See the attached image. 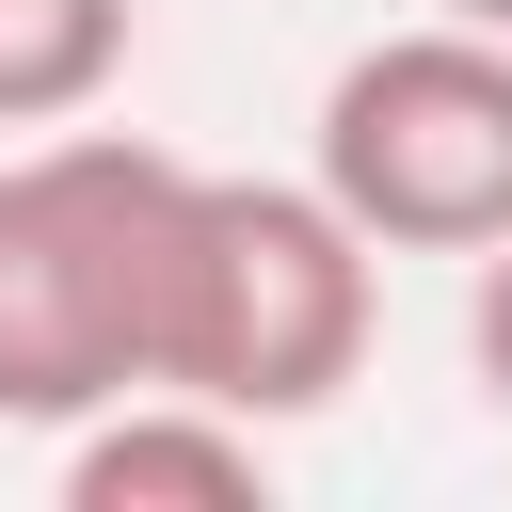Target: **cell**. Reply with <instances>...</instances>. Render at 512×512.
I'll list each match as a JSON object with an SVG mask.
<instances>
[{
	"label": "cell",
	"mask_w": 512,
	"mask_h": 512,
	"mask_svg": "<svg viewBox=\"0 0 512 512\" xmlns=\"http://www.w3.org/2000/svg\"><path fill=\"white\" fill-rule=\"evenodd\" d=\"M432 16H464V32H512V0H432Z\"/></svg>",
	"instance_id": "cell-7"
},
{
	"label": "cell",
	"mask_w": 512,
	"mask_h": 512,
	"mask_svg": "<svg viewBox=\"0 0 512 512\" xmlns=\"http://www.w3.org/2000/svg\"><path fill=\"white\" fill-rule=\"evenodd\" d=\"M304 176L368 224V256H480V240H512V32H464V16L368 32L320 80Z\"/></svg>",
	"instance_id": "cell-3"
},
{
	"label": "cell",
	"mask_w": 512,
	"mask_h": 512,
	"mask_svg": "<svg viewBox=\"0 0 512 512\" xmlns=\"http://www.w3.org/2000/svg\"><path fill=\"white\" fill-rule=\"evenodd\" d=\"M192 160L144 128H16L0 144V432H80L160 384Z\"/></svg>",
	"instance_id": "cell-1"
},
{
	"label": "cell",
	"mask_w": 512,
	"mask_h": 512,
	"mask_svg": "<svg viewBox=\"0 0 512 512\" xmlns=\"http://www.w3.org/2000/svg\"><path fill=\"white\" fill-rule=\"evenodd\" d=\"M464 368H480V400L512 416V240L464 256Z\"/></svg>",
	"instance_id": "cell-6"
},
{
	"label": "cell",
	"mask_w": 512,
	"mask_h": 512,
	"mask_svg": "<svg viewBox=\"0 0 512 512\" xmlns=\"http://www.w3.org/2000/svg\"><path fill=\"white\" fill-rule=\"evenodd\" d=\"M128 48H144V0H0V144L96 112L128 80Z\"/></svg>",
	"instance_id": "cell-5"
},
{
	"label": "cell",
	"mask_w": 512,
	"mask_h": 512,
	"mask_svg": "<svg viewBox=\"0 0 512 512\" xmlns=\"http://www.w3.org/2000/svg\"><path fill=\"white\" fill-rule=\"evenodd\" d=\"M368 336H384V256H368V224H352L320 176H208V160H192L160 384L288 432V416L352 400Z\"/></svg>",
	"instance_id": "cell-2"
},
{
	"label": "cell",
	"mask_w": 512,
	"mask_h": 512,
	"mask_svg": "<svg viewBox=\"0 0 512 512\" xmlns=\"http://www.w3.org/2000/svg\"><path fill=\"white\" fill-rule=\"evenodd\" d=\"M48 480H64V512H256L272 496V432L224 416V400L128 384L80 432H48Z\"/></svg>",
	"instance_id": "cell-4"
}]
</instances>
